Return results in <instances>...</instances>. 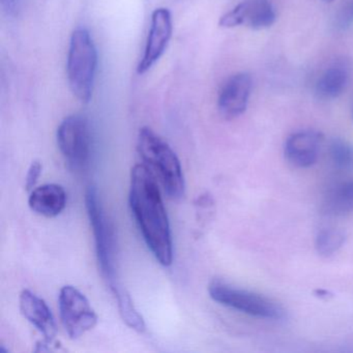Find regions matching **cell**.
Returning a JSON list of instances; mask_svg holds the SVG:
<instances>
[{"label": "cell", "instance_id": "obj_1", "mask_svg": "<svg viewBox=\"0 0 353 353\" xmlns=\"http://www.w3.org/2000/svg\"><path fill=\"white\" fill-rule=\"evenodd\" d=\"M130 206L152 255L162 265H170L173 260L170 224L157 179L145 165H136L132 169Z\"/></svg>", "mask_w": 353, "mask_h": 353}, {"label": "cell", "instance_id": "obj_2", "mask_svg": "<svg viewBox=\"0 0 353 353\" xmlns=\"http://www.w3.org/2000/svg\"><path fill=\"white\" fill-rule=\"evenodd\" d=\"M137 150L145 166L159 179L171 199L185 194V177L181 162L171 146L150 128L140 129Z\"/></svg>", "mask_w": 353, "mask_h": 353}, {"label": "cell", "instance_id": "obj_3", "mask_svg": "<svg viewBox=\"0 0 353 353\" xmlns=\"http://www.w3.org/2000/svg\"><path fill=\"white\" fill-rule=\"evenodd\" d=\"M97 70L98 51L92 37L85 28H78L70 40L67 74L70 88L80 102L92 99Z\"/></svg>", "mask_w": 353, "mask_h": 353}, {"label": "cell", "instance_id": "obj_4", "mask_svg": "<svg viewBox=\"0 0 353 353\" xmlns=\"http://www.w3.org/2000/svg\"><path fill=\"white\" fill-rule=\"evenodd\" d=\"M85 205L92 227L96 243L99 266L111 290L121 286L115 270V252L113 231L103 210L102 203L96 188L90 187L85 194Z\"/></svg>", "mask_w": 353, "mask_h": 353}, {"label": "cell", "instance_id": "obj_5", "mask_svg": "<svg viewBox=\"0 0 353 353\" xmlns=\"http://www.w3.org/2000/svg\"><path fill=\"white\" fill-rule=\"evenodd\" d=\"M208 292L216 303L253 317L280 320L285 316L282 305L272 299L237 288L223 281L216 280L210 283Z\"/></svg>", "mask_w": 353, "mask_h": 353}, {"label": "cell", "instance_id": "obj_6", "mask_svg": "<svg viewBox=\"0 0 353 353\" xmlns=\"http://www.w3.org/2000/svg\"><path fill=\"white\" fill-rule=\"evenodd\" d=\"M57 145L74 170L85 168L92 154V134L88 119L81 115L65 117L57 129Z\"/></svg>", "mask_w": 353, "mask_h": 353}, {"label": "cell", "instance_id": "obj_7", "mask_svg": "<svg viewBox=\"0 0 353 353\" xmlns=\"http://www.w3.org/2000/svg\"><path fill=\"white\" fill-rule=\"evenodd\" d=\"M61 323L71 339H78L92 330L98 315L85 295L71 285L63 286L59 296Z\"/></svg>", "mask_w": 353, "mask_h": 353}, {"label": "cell", "instance_id": "obj_8", "mask_svg": "<svg viewBox=\"0 0 353 353\" xmlns=\"http://www.w3.org/2000/svg\"><path fill=\"white\" fill-rule=\"evenodd\" d=\"M173 22L170 11L159 8L152 14L150 32L143 55L138 63L139 75L148 73L164 54L172 37Z\"/></svg>", "mask_w": 353, "mask_h": 353}, {"label": "cell", "instance_id": "obj_9", "mask_svg": "<svg viewBox=\"0 0 353 353\" xmlns=\"http://www.w3.org/2000/svg\"><path fill=\"white\" fill-rule=\"evenodd\" d=\"M276 19V12L270 0H245L222 16L219 24L224 28L247 26L260 30L270 28Z\"/></svg>", "mask_w": 353, "mask_h": 353}, {"label": "cell", "instance_id": "obj_10", "mask_svg": "<svg viewBox=\"0 0 353 353\" xmlns=\"http://www.w3.org/2000/svg\"><path fill=\"white\" fill-rule=\"evenodd\" d=\"M252 90V78L248 73L231 76L221 88L218 108L225 119L241 117L248 107Z\"/></svg>", "mask_w": 353, "mask_h": 353}, {"label": "cell", "instance_id": "obj_11", "mask_svg": "<svg viewBox=\"0 0 353 353\" xmlns=\"http://www.w3.org/2000/svg\"><path fill=\"white\" fill-rule=\"evenodd\" d=\"M323 137L315 131H301L289 136L285 142L287 162L295 168H309L317 162Z\"/></svg>", "mask_w": 353, "mask_h": 353}, {"label": "cell", "instance_id": "obj_12", "mask_svg": "<svg viewBox=\"0 0 353 353\" xmlns=\"http://www.w3.org/2000/svg\"><path fill=\"white\" fill-rule=\"evenodd\" d=\"M19 305L22 315L44 336L45 342L52 344L57 336V323L46 301L32 291L24 289L20 293Z\"/></svg>", "mask_w": 353, "mask_h": 353}, {"label": "cell", "instance_id": "obj_13", "mask_svg": "<svg viewBox=\"0 0 353 353\" xmlns=\"http://www.w3.org/2000/svg\"><path fill=\"white\" fill-rule=\"evenodd\" d=\"M30 210L40 216L54 218L65 210L67 193L61 185L47 183L32 190L28 199Z\"/></svg>", "mask_w": 353, "mask_h": 353}, {"label": "cell", "instance_id": "obj_14", "mask_svg": "<svg viewBox=\"0 0 353 353\" xmlns=\"http://www.w3.org/2000/svg\"><path fill=\"white\" fill-rule=\"evenodd\" d=\"M350 79V67L346 61H338L325 70L318 79L315 94L323 101L334 100L346 90Z\"/></svg>", "mask_w": 353, "mask_h": 353}, {"label": "cell", "instance_id": "obj_15", "mask_svg": "<svg viewBox=\"0 0 353 353\" xmlns=\"http://www.w3.org/2000/svg\"><path fill=\"white\" fill-rule=\"evenodd\" d=\"M322 212L332 216H343L353 212V181L340 183L330 190L324 197Z\"/></svg>", "mask_w": 353, "mask_h": 353}, {"label": "cell", "instance_id": "obj_16", "mask_svg": "<svg viewBox=\"0 0 353 353\" xmlns=\"http://www.w3.org/2000/svg\"><path fill=\"white\" fill-rule=\"evenodd\" d=\"M119 307V315L125 324L132 330L138 332H143L145 330V322L143 317L140 315L136 309L131 296L123 286L119 287L112 291Z\"/></svg>", "mask_w": 353, "mask_h": 353}, {"label": "cell", "instance_id": "obj_17", "mask_svg": "<svg viewBox=\"0 0 353 353\" xmlns=\"http://www.w3.org/2000/svg\"><path fill=\"white\" fill-rule=\"evenodd\" d=\"M346 235L336 228L322 229L315 239V249L322 257H330L344 245Z\"/></svg>", "mask_w": 353, "mask_h": 353}, {"label": "cell", "instance_id": "obj_18", "mask_svg": "<svg viewBox=\"0 0 353 353\" xmlns=\"http://www.w3.org/2000/svg\"><path fill=\"white\" fill-rule=\"evenodd\" d=\"M330 154L334 166L339 169H350L353 166V148L342 139L330 142Z\"/></svg>", "mask_w": 353, "mask_h": 353}, {"label": "cell", "instance_id": "obj_19", "mask_svg": "<svg viewBox=\"0 0 353 353\" xmlns=\"http://www.w3.org/2000/svg\"><path fill=\"white\" fill-rule=\"evenodd\" d=\"M334 28L346 30L353 26V0H342L334 16Z\"/></svg>", "mask_w": 353, "mask_h": 353}, {"label": "cell", "instance_id": "obj_20", "mask_svg": "<svg viewBox=\"0 0 353 353\" xmlns=\"http://www.w3.org/2000/svg\"><path fill=\"white\" fill-rule=\"evenodd\" d=\"M43 166L39 161H34L30 165L28 169V175H26V187L28 191H32L36 187L39 179H40L41 173H42Z\"/></svg>", "mask_w": 353, "mask_h": 353}, {"label": "cell", "instance_id": "obj_21", "mask_svg": "<svg viewBox=\"0 0 353 353\" xmlns=\"http://www.w3.org/2000/svg\"><path fill=\"white\" fill-rule=\"evenodd\" d=\"M21 0H1V7L7 15L14 16L20 8Z\"/></svg>", "mask_w": 353, "mask_h": 353}, {"label": "cell", "instance_id": "obj_22", "mask_svg": "<svg viewBox=\"0 0 353 353\" xmlns=\"http://www.w3.org/2000/svg\"><path fill=\"white\" fill-rule=\"evenodd\" d=\"M314 294L320 299H328L330 297L334 296L332 292L325 290V289H317V290H315V292H314Z\"/></svg>", "mask_w": 353, "mask_h": 353}, {"label": "cell", "instance_id": "obj_23", "mask_svg": "<svg viewBox=\"0 0 353 353\" xmlns=\"http://www.w3.org/2000/svg\"><path fill=\"white\" fill-rule=\"evenodd\" d=\"M325 1H332V0H325Z\"/></svg>", "mask_w": 353, "mask_h": 353}]
</instances>
